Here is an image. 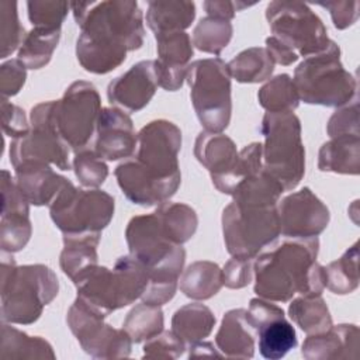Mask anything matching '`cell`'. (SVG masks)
<instances>
[{
    "instance_id": "7dc6e473",
    "label": "cell",
    "mask_w": 360,
    "mask_h": 360,
    "mask_svg": "<svg viewBox=\"0 0 360 360\" xmlns=\"http://www.w3.org/2000/svg\"><path fill=\"white\" fill-rule=\"evenodd\" d=\"M1 120H3V131L8 135L15 138L24 136L30 132L28 122L24 111L8 103L7 98L1 97Z\"/></svg>"
},
{
    "instance_id": "6da1fadb",
    "label": "cell",
    "mask_w": 360,
    "mask_h": 360,
    "mask_svg": "<svg viewBox=\"0 0 360 360\" xmlns=\"http://www.w3.org/2000/svg\"><path fill=\"white\" fill-rule=\"evenodd\" d=\"M70 8L82 30L76 42L77 60L87 72L105 75L125 60L128 51L142 46L145 28L136 1H73Z\"/></svg>"
},
{
    "instance_id": "e0dca14e",
    "label": "cell",
    "mask_w": 360,
    "mask_h": 360,
    "mask_svg": "<svg viewBox=\"0 0 360 360\" xmlns=\"http://www.w3.org/2000/svg\"><path fill=\"white\" fill-rule=\"evenodd\" d=\"M158 86L155 60H141L110 82L107 97L111 104L128 112H136L150 101Z\"/></svg>"
},
{
    "instance_id": "9c48e42d",
    "label": "cell",
    "mask_w": 360,
    "mask_h": 360,
    "mask_svg": "<svg viewBox=\"0 0 360 360\" xmlns=\"http://www.w3.org/2000/svg\"><path fill=\"white\" fill-rule=\"evenodd\" d=\"M222 232L232 257L256 259L257 253L280 235L277 207L232 201L222 212Z\"/></svg>"
},
{
    "instance_id": "c3c4849f",
    "label": "cell",
    "mask_w": 360,
    "mask_h": 360,
    "mask_svg": "<svg viewBox=\"0 0 360 360\" xmlns=\"http://www.w3.org/2000/svg\"><path fill=\"white\" fill-rule=\"evenodd\" d=\"M204 8L208 15L222 18V20H232L235 15V11H239L245 7L253 6V3H240V1H226V0H208L204 1Z\"/></svg>"
},
{
    "instance_id": "ba28073f",
    "label": "cell",
    "mask_w": 360,
    "mask_h": 360,
    "mask_svg": "<svg viewBox=\"0 0 360 360\" xmlns=\"http://www.w3.org/2000/svg\"><path fill=\"white\" fill-rule=\"evenodd\" d=\"M186 80L195 114L207 132L221 134L231 121V75L219 58L200 59L188 65Z\"/></svg>"
},
{
    "instance_id": "30bf717a",
    "label": "cell",
    "mask_w": 360,
    "mask_h": 360,
    "mask_svg": "<svg viewBox=\"0 0 360 360\" xmlns=\"http://www.w3.org/2000/svg\"><path fill=\"white\" fill-rule=\"evenodd\" d=\"M49 211L63 235L101 233L114 215V198L105 191L76 188L68 181Z\"/></svg>"
},
{
    "instance_id": "5b68a950",
    "label": "cell",
    "mask_w": 360,
    "mask_h": 360,
    "mask_svg": "<svg viewBox=\"0 0 360 360\" xmlns=\"http://www.w3.org/2000/svg\"><path fill=\"white\" fill-rule=\"evenodd\" d=\"M148 281V270L129 255L120 257L112 270L97 264L73 283L77 298L104 318L141 298Z\"/></svg>"
},
{
    "instance_id": "603a6c76",
    "label": "cell",
    "mask_w": 360,
    "mask_h": 360,
    "mask_svg": "<svg viewBox=\"0 0 360 360\" xmlns=\"http://www.w3.org/2000/svg\"><path fill=\"white\" fill-rule=\"evenodd\" d=\"M259 352L264 359L277 360L297 346L294 326L285 319L284 311L273 314L255 323Z\"/></svg>"
},
{
    "instance_id": "1f68e13d",
    "label": "cell",
    "mask_w": 360,
    "mask_h": 360,
    "mask_svg": "<svg viewBox=\"0 0 360 360\" xmlns=\"http://www.w3.org/2000/svg\"><path fill=\"white\" fill-rule=\"evenodd\" d=\"M166 235L177 245L187 242L197 229L195 211L181 202H163L155 211Z\"/></svg>"
},
{
    "instance_id": "d6a6232c",
    "label": "cell",
    "mask_w": 360,
    "mask_h": 360,
    "mask_svg": "<svg viewBox=\"0 0 360 360\" xmlns=\"http://www.w3.org/2000/svg\"><path fill=\"white\" fill-rule=\"evenodd\" d=\"M359 243L356 242L346 253L325 267V287L335 294H349L359 285Z\"/></svg>"
},
{
    "instance_id": "7c38bea8",
    "label": "cell",
    "mask_w": 360,
    "mask_h": 360,
    "mask_svg": "<svg viewBox=\"0 0 360 360\" xmlns=\"http://www.w3.org/2000/svg\"><path fill=\"white\" fill-rule=\"evenodd\" d=\"M101 110L96 87L79 80L66 89L60 100L53 101L52 122L60 139L77 152L90 142Z\"/></svg>"
},
{
    "instance_id": "8992f818",
    "label": "cell",
    "mask_w": 360,
    "mask_h": 360,
    "mask_svg": "<svg viewBox=\"0 0 360 360\" xmlns=\"http://www.w3.org/2000/svg\"><path fill=\"white\" fill-rule=\"evenodd\" d=\"M300 100L308 104L339 107L356 97V77L340 62V49L330 39L319 53L307 56L294 72Z\"/></svg>"
},
{
    "instance_id": "bcb514c9",
    "label": "cell",
    "mask_w": 360,
    "mask_h": 360,
    "mask_svg": "<svg viewBox=\"0 0 360 360\" xmlns=\"http://www.w3.org/2000/svg\"><path fill=\"white\" fill-rule=\"evenodd\" d=\"M318 6L329 10L333 25L338 30H345L350 25H353L357 21L359 17V1H319L316 3Z\"/></svg>"
},
{
    "instance_id": "d4e9b609",
    "label": "cell",
    "mask_w": 360,
    "mask_h": 360,
    "mask_svg": "<svg viewBox=\"0 0 360 360\" xmlns=\"http://www.w3.org/2000/svg\"><path fill=\"white\" fill-rule=\"evenodd\" d=\"M101 233L63 235L60 267L72 281L97 266V245Z\"/></svg>"
},
{
    "instance_id": "60d3db41",
    "label": "cell",
    "mask_w": 360,
    "mask_h": 360,
    "mask_svg": "<svg viewBox=\"0 0 360 360\" xmlns=\"http://www.w3.org/2000/svg\"><path fill=\"white\" fill-rule=\"evenodd\" d=\"M0 21H1V58H7L13 53L24 39V28L18 21L17 3L1 1L0 3Z\"/></svg>"
},
{
    "instance_id": "484cf974",
    "label": "cell",
    "mask_w": 360,
    "mask_h": 360,
    "mask_svg": "<svg viewBox=\"0 0 360 360\" xmlns=\"http://www.w3.org/2000/svg\"><path fill=\"white\" fill-rule=\"evenodd\" d=\"M194 17V3L184 0L149 1L146 11L148 27L155 32V35L183 31L190 27Z\"/></svg>"
},
{
    "instance_id": "cb8c5ba5",
    "label": "cell",
    "mask_w": 360,
    "mask_h": 360,
    "mask_svg": "<svg viewBox=\"0 0 360 360\" xmlns=\"http://www.w3.org/2000/svg\"><path fill=\"white\" fill-rule=\"evenodd\" d=\"M318 167L322 172L359 174L360 135H338L325 142L319 150Z\"/></svg>"
},
{
    "instance_id": "44dd1931",
    "label": "cell",
    "mask_w": 360,
    "mask_h": 360,
    "mask_svg": "<svg viewBox=\"0 0 360 360\" xmlns=\"http://www.w3.org/2000/svg\"><path fill=\"white\" fill-rule=\"evenodd\" d=\"M256 329L248 315V309L238 308L228 311L215 336V343L222 354L228 357H253Z\"/></svg>"
},
{
    "instance_id": "9a60e30c",
    "label": "cell",
    "mask_w": 360,
    "mask_h": 360,
    "mask_svg": "<svg viewBox=\"0 0 360 360\" xmlns=\"http://www.w3.org/2000/svg\"><path fill=\"white\" fill-rule=\"evenodd\" d=\"M277 211L280 233L287 238H315L330 218L328 207L308 187L287 195Z\"/></svg>"
},
{
    "instance_id": "d590c367",
    "label": "cell",
    "mask_w": 360,
    "mask_h": 360,
    "mask_svg": "<svg viewBox=\"0 0 360 360\" xmlns=\"http://www.w3.org/2000/svg\"><path fill=\"white\" fill-rule=\"evenodd\" d=\"M232 24L228 20L207 15L200 20L193 32V44L207 53L219 55L232 38Z\"/></svg>"
},
{
    "instance_id": "8d00e7d4",
    "label": "cell",
    "mask_w": 360,
    "mask_h": 360,
    "mask_svg": "<svg viewBox=\"0 0 360 360\" xmlns=\"http://www.w3.org/2000/svg\"><path fill=\"white\" fill-rule=\"evenodd\" d=\"M122 328L135 343L149 340L163 330V312L159 305L142 302L128 314Z\"/></svg>"
},
{
    "instance_id": "ee69618b",
    "label": "cell",
    "mask_w": 360,
    "mask_h": 360,
    "mask_svg": "<svg viewBox=\"0 0 360 360\" xmlns=\"http://www.w3.org/2000/svg\"><path fill=\"white\" fill-rule=\"evenodd\" d=\"M255 259L232 257L222 270V284L229 288H242L252 280Z\"/></svg>"
},
{
    "instance_id": "e575fe53",
    "label": "cell",
    "mask_w": 360,
    "mask_h": 360,
    "mask_svg": "<svg viewBox=\"0 0 360 360\" xmlns=\"http://www.w3.org/2000/svg\"><path fill=\"white\" fill-rule=\"evenodd\" d=\"M1 357H51L55 354L51 345L39 336H28L13 326L3 325Z\"/></svg>"
},
{
    "instance_id": "7bdbcfd3",
    "label": "cell",
    "mask_w": 360,
    "mask_h": 360,
    "mask_svg": "<svg viewBox=\"0 0 360 360\" xmlns=\"http://www.w3.org/2000/svg\"><path fill=\"white\" fill-rule=\"evenodd\" d=\"M326 132L330 138L338 135H360L359 134V104L354 98L353 103L339 111H336L326 127Z\"/></svg>"
},
{
    "instance_id": "8fae6325",
    "label": "cell",
    "mask_w": 360,
    "mask_h": 360,
    "mask_svg": "<svg viewBox=\"0 0 360 360\" xmlns=\"http://www.w3.org/2000/svg\"><path fill=\"white\" fill-rule=\"evenodd\" d=\"M273 37L300 56L322 52L330 42L322 20L301 1H271L266 8Z\"/></svg>"
},
{
    "instance_id": "4316f807",
    "label": "cell",
    "mask_w": 360,
    "mask_h": 360,
    "mask_svg": "<svg viewBox=\"0 0 360 360\" xmlns=\"http://www.w3.org/2000/svg\"><path fill=\"white\" fill-rule=\"evenodd\" d=\"M215 323L211 309L202 304H187L176 311L172 319V330L184 343H197L207 338Z\"/></svg>"
},
{
    "instance_id": "7402d4cb",
    "label": "cell",
    "mask_w": 360,
    "mask_h": 360,
    "mask_svg": "<svg viewBox=\"0 0 360 360\" xmlns=\"http://www.w3.org/2000/svg\"><path fill=\"white\" fill-rule=\"evenodd\" d=\"M15 183L21 193L34 205H51L60 190L68 184V179L55 173L49 165L25 163L14 167Z\"/></svg>"
},
{
    "instance_id": "83f0119b",
    "label": "cell",
    "mask_w": 360,
    "mask_h": 360,
    "mask_svg": "<svg viewBox=\"0 0 360 360\" xmlns=\"http://www.w3.org/2000/svg\"><path fill=\"white\" fill-rule=\"evenodd\" d=\"M222 287V270L212 262L190 264L181 280L180 290L193 300H208Z\"/></svg>"
},
{
    "instance_id": "ffe728a7",
    "label": "cell",
    "mask_w": 360,
    "mask_h": 360,
    "mask_svg": "<svg viewBox=\"0 0 360 360\" xmlns=\"http://www.w3.org/2000/svg\"><path fill=\"white\" fill-rule=\"evenodd\" d=\"M301 353L305 359H357L359 328L356 325H332L322 333L308 335Z\"/></svg>"
},
{
    "instance_id": "681fc988",
    "label": "cell",
    "mask_w": 360,
    "mask_h": 360,
    "mask_svg": "<svg viewBox=\"0 0 360 360\" xmlns=\"http://www.w3.org/2000/svg\"><path fill=\"white\" fill-rule=\"evenodd\" d=\"M266 51L269 52L274 63H280L284 66H288L298 59V55L295 52H292L290 48H287L283 42H280L274 37H269L266 39Z\"/></svg>"
},
{
    "instance_id": "f6af8a7d",
    "label": "cell",
    "mask_w": 360,
    "mask_h": 360,
    "mask_svg": "<svg viewBox=\"0 0 360 360\" xmlns=\"http://www.w3.org/2000/svg\"><path fill=\"white\" fill-rule=\"evenodd\" d=\"M25 65L20 59H11L0 68V91L6 98L20 91L25 82Z\"/></svg>"
},
{
    "instance_id": "836d02e7",
    "label": "cell",
    "mask_w": 360,
    "mask_h": 360,
    "mask_svg": "<svg viewBox=\"0 0 360 360\" xmlns=\"http://www.w3.org/2000/svg\"><path fill=\"white\" fill-rule=\"evenodd\" d=\"M257 98L267 112H292L300 104L294 82L285 73L278 75L266 83L259 90Z\"/></svg>"
},
{
    "instance_id": "4fadbf2b",
    "label": "cell",
    "mask_w": 360,
    "mask_h": 360,
    "mask_svg": "<svg viewBox=\"0 0 360 360\" xmlns=\"http://www.w3.org/2000/svg\"><path fill=\"white\" fill-rule=\"evenodd\" d=\"M52 110L53 101L41 103L31 110L32 129L13 139L10 145V162L14 167L25 163H52L60 170L70 169L69 149L53 127Z\"/></svg>"
},
{
    "instance_id": "74e56055",
    "label": "cell",
    "mask_w": 360,
    "mask_h": 360,
    "mask_svg": "<svg viewBox=\"0 0 360 360\" xmlns=\"http://www.w3.org/2000/svg\"><path fill=\"white\" fill-rule=\"evenodd\" d=\"M0 245L3 252L21 250L31 236V222L28 212H4L1 214Z\"/></svg>"
},
{
    "instance_id": "d6986e66",
    "label": "cell",
    "mask_w": 360,
    "mask_h": 360,
    "mask_svg": "<svg viewBox=\"0 0 360 360\" xmlns=\"http://www.w3.org/2000/svg\"><path fill=\"white\" fill-rule=\"evenodd\" d=\"M94 150L107 160L129 158L136 149L132 120L118 108H103L97 121Z\"/></svg>"
},
{
    "instance_id": "52a82bcc",
    "label": "cell",
    "mask_w": 360,
    "mask_h": 360,
    "mask_svg": "<svg viewBox=\"0 0 360 360\" xmlns=\"http://www.w3.org/2000/svg\"><path fill=\"white\" fill-rule=\"evenodd\" d=\"M264 136L263 167L283 186L292 190L305 172V150L301 124L294 112H266L262 121Z\"/></svg>"
},
{
    "instance_id": "2e32d148",
    "label": "cell",
    "mask_w": 360,
    "mask_h": 360,
    "mask_svg": "<svg viewBox=\"0 0 360 360\" xmlns=\"http://www.w3.org/2000/svg\"><path fill=\"white\" fill-rule=\"evenodd\" d=\"M194 155L208 169L214 186L224 194L232 193V180L239 152L231 138L224 134L201 132L194 145Z\"/></svg>"
},
{
    "instance_id": "3957f363",
    "label": "cell",
    "mask_w": 360,
    "mask_h": 360,
    "mask_svg": "<svg viewBox=\"0 0 360 360\" xmlns=\"http://www.w3.org/2000/svg\"><path fill=\"white\" fill-rule=\"evenodd\" d=\"M181 148V132L170 121L156 120L136 135V153L129 167L138 180L167 201L181 181L177 153Z\"/></svg>"
},
{
    "instance_id": "4dcf8cb0",
    "label": "cell",
    "mask_w": 360,
    "mask_h": 360,
    "mask_svg": "<svg viewBox=\"0 0 360 360\" xmlns=\"http://www.w3.org/2000/svg\"><path fill=\"white\" fill-rule=\"evenodd\" d=\"M60 38V30H48L34 27L22 39L18 58L25 68L39 69L44 68L52 58L53 51L58 46Z\"/></svg>"
},
{
    "instance_id": "f1b7e54d",
    "label": "cell",
    "mask_w": 360,
    "mask_h": 360,
    "mask_svg": "<svg viewBox=\"0 0 360 360\" xmlns=\"http://www.w3.org/2000/svg\"><path fill=\"white\" fill-rule=\"evenodd\" d=\"M290 318L307 333L316 335L332 326L329 309L321 295H302L288 307Z\"/></svg>"
},
{
    "instance_id": "b9f144b4",
    "label": "cell",
    "mask_w": 360,
    "mask_h": 360,
    "mask_svg": "<svg viewBox=\"0 0 360 360\" xmlns=\"http://www.w3.org/2000/svg\"><path fill=\"white\" fill-rule=\"evenodd\" d=\"M184 342L173 330H162L146 340L143 346L145 357H179L184 350Z\"/></svg>"
},
{
    "instance_id": "7a4b0ae2",
    "label": "cell",
    "mask_w": 360,
    "mask_h": 360,
    "mask_svg": "<svg viewBox=\"0 0 360 360\" xmlns=\"http://www.w3.org/2000/svg\"><path fill=\"white\" fill-rule=\"evenodd\" d=\"M318 238H292L256 257L255 292L270 301L285 302L294 294L321 295L325 267L316 263Z\"/></svg>"
},
{
    "instance_id": "f35d334b",
    "label": "cell",
    "mask_w": 360,
    "mask_h": 360,
    "mask_svg": "<svg viewBox=\"0 0 360 360\" xmlns=\"http://www.w3.org/2000/svg\"><path fill=\"white\" fill-rule=\"evenodd\" d=\"M73 169L79 181L86 187H98L108 176V167L96 150L80 149L73 159Z\"/></svg>"
},
{
    "instance_id": "f546056e",
    "label": "cell",
    "mask_w": 360,
    "mask_h": 360,
    "mask_svg": "<svg viewBox=\"0 0 360 360\" xmlns=\"http://www.w3.org/2000/svg\"><path fill=\"white\" fill-rule=\"evenodd\" d=\"M228 65L229 75L239 83H259L270 77L274 62L266 48H249L236 55Z\"/></svg>"
},
{
    "instance_id": "5bb4252c",
    "label": "cell",
    "mask_w": 360,
    "mask_h": 360,
    "mask_svg": "<svg viewBox=\"0 0 360 360\" xmlns=\"http://www.w3.org/2000/svg\"><path fill=\"white\" fill-rule=\"evenodd\" d=\"M68 325L79 343L93 357H127L131 353L132 339L122 329L104 323L103 316L90 309L79 298L68 311Z\"/></svg>"
},
{
    "instance_id": "ac0fdd59",
    "label": "cell",
    "mask_w": 360,
    "mask_h": 360,
    "mask_svg": "<svg viewBox=\"0 0 360 360\" xmlns=\"http://www.w3.org/2000/svg\"><path fill=\"white\" fill-rule=\"evenodd\" d=\"M155 38L158 44V59L155 60L158 84L167 91H176L183 86L188 60L193 56L191 39L184 31L166 32L155 35Z\"/></svg>"
},
{
    "instance_id": "ab89813d",
    "label": "cell",
    "mask_w": 360,
    "mask_h": 360,
    "mask_svg": "<svg viewBox=\"0 0 360 360\" xmlns=\"http://www.w3.org/2000/svg\"><path fill=\"white\" fill-rule=\"evenodd\" d=\"M28 18L34 27L60 30V25L68 15L70 3L68 1H28Z\"/></svg>"
},
{
    "instance_id": "277c9868",
    "label": "cell",
    "mask_w": 360,
    "mask_h": 360,
    "mask_svg": "<svg viewBox=\"0 0 360 360\" xmlns=\"http://www.w3.org/2000/svg\"><path fill=\"white\" fill-rule=\"evenodd\" d=\"M58 278L44 264L15 266L13 257L1 260V318L11 323L35 322L45 305L58 295Z\"/></svg>"
}]
</instances>
